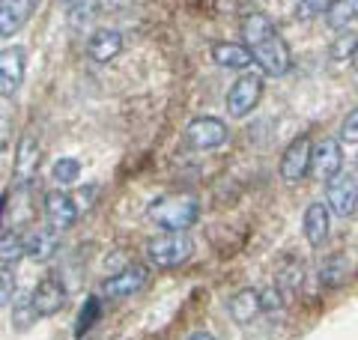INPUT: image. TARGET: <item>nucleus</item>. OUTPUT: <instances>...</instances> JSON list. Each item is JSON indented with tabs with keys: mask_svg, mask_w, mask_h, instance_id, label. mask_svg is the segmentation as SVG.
I'll return each instance as SVG.
<instances>
[{
	"mask_svg": "<svg viewBox=\"0 0 358 340\" xmlns=\"http://www.w3.org/2000/svg\"><path fill=\"white\" fill-rule=\"evenodd\" d=\"M147 218L155 221L167 233H185L200 218V203L188 194L179 197H159L147 206Z\"/></svg>",
	"mask_w": 358,
	"mask_h": 340,
	"instance_id": "nucleus-1",
	"label": "nucleus"
},
{
	"mask_svg": "<svg viewBox=\"0 0 358 340\" xmlns=\"http://www.w3.org/2000/svg\"><path fill=\"white\" fill-rule=\"evenodd\" d=\"M194 251V242L188 239V233H164L155 236V239L147 242V257L152 266L159 269H173L182 266Z\"/></svg>",
	"mask_w": 358,
	"mask_h": 340,
	"instance_id": "nucleus-2",
	"label": "nucleus"
},
{
	"mask_svg": "<svg viewBox=\"0 0 358 340\" xmlns=\"http://www.w3.org/2000/svg\"><path fill=\"white\" fill-rule=\"evenodd\" d=\"M263 96V78L260 75H242L236 84L230 87V93H227V113L230 117H248V113L257 108V101H260Z\"/></svg>",
	"mask_w": 358,
	"mask_h": 340,
	"instance_id": "nucleus-3",
	"label": "nucleus"
},
{
	"mask_svg": "<svg viewBox=\"0 0 358 340\" xmlns=\"http://www.w3.org/2000/svg\"><path fill=\"white\" fill-rule=\"evenodd\" d=\"M310 158H313V146H310V138L308 134H299L284 150V158H281V176L284 183H301L310 170Z\"/></svg>",
	"mask_w": 358,
	"mask_h": 340,
	"instance_id": "nucleus-4",
	"label": "nucleus"
},
{
	"mask_svg": "<svg viewBox=\"0 0 358 340\" xmlns=\"http://www.w3.org/2000/svg\"><path fill=\"white\" fill-rule=\"evenodd\" d=\"M326 206L341 218H350L358 209V183L352 176H334L326 183Z\"/></svg>",
	"mask_w": 358,
	"mask_h": 340,
	"instance_id": "nucleus-5",
	"label": "nucleus"
},
{
	"mask_svg": "<svg viewBox=\"0 0 358 340\" xmlns=\"http://www.w3.org/2000/svg\"><path fill=\"white\" fill-rule=\"evenodd\" d=\"M185 141L194 146V150H215L227 141V126L218 117H197L188 122L185 129Z\"/></svg>",
	"mask_w": 358,
	"mask_h": 340,
	"instance_id": "nucleus-6",
	"label": "nucleus"
},
{
	"mask_svg": "<svg viewBox=\"0 0 358 340\" xmlns=\"http://www.w3.org/2000/svg\"><path fill=\"white\" fill-rule=\"evenodd\" d=\"M341 141L334 138H322L317 146H313V158H310V173L322 179V183H331L334 176H341Z\"/></svg>",
	"mask_w": 358,
	"mask_h": 340,
	"instance_id": "nucleus-7",
	"label": "nucleus"
},
{
	"mask_svg": "<svg viewBox=\"0 0 358 340\" xmlns=\"http://www.w3.org/2000/svg\"><path fill=\"white\" fill-rule=\"evenodd\" d=\"M24 69H27V51L21 45L3 48V54H0V90H3L6 99L18 93L21 81H24Z\"/></svg>",
	"mask_w": 358,
	"mask_h": 340,
	"instance_id": "nucleus-8",
	"label": "nucleus"
},
{
	"mask_svg": "<svg viewBox=\"0 0 358 340\" xmlns=\"http://www.w3.org/2000/svg\"><path fill=\"white\" fill-rule=\"evenodd\" d=\"M254 60L260 63V69L266 75H287L289 66H293L289 45L281 36H275V39H268L266 45H260V48H254Z\"/></svg>",
	"mask_w": 358,
	"mask_h": 340,
	"instance_id": "nucleus-9",
	"label": "nucleus"
},
{
	"mask_svg": "<svg viewBox=\"0 0 358 340\" xmlns=\"http://www.w3.org/2000/svg\"><path fill=\"white\" fill-rule=\"evenodd\" d=\"M30 304L36 316H54L66 304V287L57 278H42L30 292Z\"/></svg>",
	"mask_w": 358,
	"mask_h": 340,
	"instance_id": "nucleus-10",
	"label": "nucleus"
},
{
	"mask_svg": "<svg viewBox=\"0 0 358 340\" xmlns=\"http://www.w3.org/2000/svg\"><path fill=\"white\" fill-rule=\"evenodd\" d=\"M147 278H150L147 266H129V269H122L120 275L105 278L102 281V292L108 299H126V296H134V292L147 283Z\"/></svg>",
	"mask_w": 358,
	"mask_h": 340,
	"instance_id": "nucleus-11",
	"label": "nucleus"
},
{
	"mask_svg": "<svg viewBox=\"0 0 358 340\" xmlns=\"http://www.w3.org/2000/svg\"><path fill=\"white\" fill-rule=\"evenodd\" d=\"M45 215H48V221H51V230H69L78 221V206L69 194L51 191V194H45Z\"/></svg>",
	"mask_w": 358,
	"mask_h": 340,
	"instance_id": "nucleus-12",
	"label": "nucleus"
},
{
	"mask_svg": "<svg viewBox=\"0 0 358 340\" xmlns=\"http://www.w3.org/2000/svg\"><path fill=\"white\" fill-rule=\"evenodd\" d=\"M36 167H39V141L33 134H24L18 141V150H15V179L18 185H27L33 176H36Z\"/></svg>",
	"mask_w": 358,
	"mask_h": 340,
	"instance_id": "nucleus-13",
	"label": "nucleus"
},
{
	"mask_svg": "<svg viewBox=\"0 0 358 340\" xmlns=\"http://www.w3.org/2000/svg\"><path fill=\"white\" fill-rule=\"evenodd\" d=\"M242 36L245 42H248V48H260V45H266L268 39H275L278 36V30L272 24V18L263 15V13H251V15H245L242 18Z\"/></svg>",
	"mask_w": 358,
	"mask_h": 340,
	"instance_id": "nucleus-14",
	"label": "nucleus"
},
{
	"mask_svg": "<svg viewBox=\"0 0 358 340\" xmlns=\"http://www.w3.org/2000/svg\"><path fill=\"white\" fill-rule=\"evenodd\" d=\"M212 60L227 69H245L254 60V51L248 45H236V42H215L212 45Z\"/></svg>",
	"mask_w": 358,
	"mask_h": 340,
	"instance_id": "nucleus-15",
	"label": "nucleus"
},
{
	"mask_svg": "<svg viewBox=\"0 0 358 340\" xmlns=\"http://www.w3.org/2000/svg\"><path fill=\"white\" fill-rule=\"evenodd\" d=\"M120 48H122V36L117 30H96L93 36H90V42H87V54L93 57L96 63L114 60V57L120 54Z\"/></svg>",
	"mask_w": 358,
	"mask_h": 340,
	"instance_id": "nucleus-16",
	"label": "nucleus"
},
{
	"mask_svg": "<svg viewBox=\"0 0 358 340\" xmlns=\"http://www.w3.org/2000/svg\"><path fill=\"white\" fill-rule=\"evenodd\" d=\"M329 236V206L326 203H310L305 209V239L317 248Z\"/></svg>",
	"mask_w": 358,
	"mask_h": 340,
	"instance_id": "nucleus-17",
	"label": "nucleus"
},
{
	"mask_svg": "<svg viewBox=\"0 0 358 340\" xmlns=\"http://www.w3.org/2000/svg\"><path fill=\"white\" fill-rule=\"evenodd\" d=\"M60 248V239H57V230H33L27 239H24V251L30 260H36V263H45V260H51L57 254Z\"/></svg>",
	"mask_w": 358,
	"mask_h": 340,
	"instance_id": "nucleus-18",
	"label": "nucleus"
},
{
	"mask_svg": "<svg viewBox=\"0 0 358 340\" xmlns=\"http://www.w3.org/2000/svg\"><path fill=\"white\" fill-rule=\"evenodd\" d=\"M227 311H230V316L236 323H251L254 316L263 311V299H260V292L257 290H242V292H236V296L230 299Z\"/></svg>",
	"mask_w": 358,
	"mask_h": 340,
	"instance_id": "nucleus-19",
	"label": "nucleus"
},
{
	"mask_svg": "<svg viewBox=\"0 0 358 340\" xmlns=\"http://www.w3.org/2000/svg\"><path fill=\"white\" fill-rule=\"evenodd\" d=\"M30 9H33L30 0H21V3H9L6 0V3L0 6V36H13V33L30 18Z\"/></svg>",
	"mask_w": 358,
	"mask_h": 340,
	"instance_id": "nucleus-20",
	"label": "nucleus"
},
{
	"mask_svg": "<svg viewBox=\"0 0 358 340\" xmlns=\"http://www.w3.org/2000/svg\"><path fill=\"white\" fill-rule=\"evenodd\" d=\"M355 18H358V0H338V3H331L329 13H326V21L331 27H346Z\"/></svg>",
	"mask_w": 358,
	"mask_h": 340,
	"instance_id": "nucleus-21",
	"label": "nucleus"
},
{
	"mask_svg": "<svg viewBox=\"0 0 358 340\" xmlns=\"http://www.w3.org/2000/svg\"><path fill=\"white\" fill-rule=\"evenodd\" d=\"M21 254H27V251H24V239H21L18 233L6 230V233H3V242H0V263H3V269L13 266Z\"/></svg>",
	"mask_w": 358,
	"mask_h": 340,
	"instance_id": "nucleus-22",
	"label": "nucleus"
},
{
	"mask_svg": "<svg viewBox=\"0 0 358 340\" xmlns=\"http://www.w3.org/2000/svg\"><path fill=\"white\" fill-rule=\"evenodd\" d=\"M51 176L57 179L60 185H72L78 176H81V164L75 162V158H57L51 167Z\"/></svg>",
	"mask_w": 358,
	"mask_h": 340,
	"instance_id": "nucleus-23",
	"label": "nucleus"
},
{
	"mask_svg": "<svg viewBox=\"0 0 358 340\" xmlns=\"http://www.w3.org/2000/svg\"><path fill=\"white\" fill-rule=\"evenodd\" d=\"M355 51H358V36H355V33H343V36L331 45V57H334V60L355 57Z\"/></svg>",
	"mask_w": 358,
	"mask_h": 340,
	"instance_id": "nucleus-24",
	"label": "nucleus"
},
{
	"mask_svg": "<svg viewBox=\"0 0 358 340\" xmlns=\"http://www.w3.org/2000/svg\"><path fill=\"white\" fill-rule=\"evenodd\" d=\"M341 141L343 143H358V105L346 113V120L341 126Z\"/></svg>",
	"mask_w": 358,
	"mask_h": 340,
	"instance_id": "nucleus-25",
	"label": "nucleus"
},
{
	"mask_svg": "<svg viewBox=\"0 0 358 340\" xmlns=\"http://www.w3.org/2000/svg\"><path fill=\"white\" fill-rule=\"evenodd\" d=\"M329 6H331V3H320V0H317V3H299V6H296V15L308 18V15H313V13H320V9H322V13H329Z\"/></svg>",
	"mask_w": 358,
	"mask_h": 340,
	"instance_id": "nucleus-26",
	"label": "nucleus"
},
{
	"mask_svg": "<svg viewBox=\"0 0 358 340\" xmlns=\"http://www.w3.org/2000/svg\"><path fill=\"white\" fill-rule=\"evenodd\" d=\"M260 299H263V311H275V308H281L278 290H263V292H260Z\"/></svg>",
	"mask_w": 358,
	"mask_h": 340,
	"instance_id": "nucleus-27",
	"label": "nucleus"
},
{
	"mask_svg": "<svg viewBox=\"0 0 358 340\" xmlns=\"http://www.w3.org/2000/svg\"><path fill=\"white\" fill-rule=\"evenodd\" d=\"M9 292H13V281H9V269H3V304H9Z\"/></svg>",
	"mask_w": 358,
	"mask_h": 340,
	"instance_id": "nucleus-28",
	"label": "nucleus"
},
{
	"mask_svg": "<svg viewBox=\"0 0 358 340\" xmlns=\"http://www.w3.org/2000/svg\"><path fill=\"white\" fill-rule=\"evenodd\" d=\"M188 340H215V337H212V334H206V332H197V334H192Z\"/></svg>",
	"mask_w": 358,
	"mask_h": 340,
	"instance_id": "nucleus-29",
	"label": "nucleus"
},
{
	"mask_svg": "<svg viewBox=\"0 0 358 340\" xmlns=\"http://www.w3.org/2000/svg\"><path fill=\"white\" fill-rule=\"evenodd\" d=\"M352 66H355V72H358V51H355V57H352Z\"/></svg>",
	"mask_w": 358,
	"mask_h": 340,
	"instance_id": "nucleus-30",
	"label": "nucleus"
},
{
	"mask_svg": "<svg viewBox=\"0 0 358 340\" xmlns=\"http://www.w3.org/2000/svg\"><path fill=\"white\" fill-rule=\"evenodd\" d=\"M355 164H358V162H355Z\"/></svg>",
	"mask_w": 358,
	"mask_h": 340,
	"instance_id": "nucleus-31",
	"label": "nucleus"
}]
</instances>
